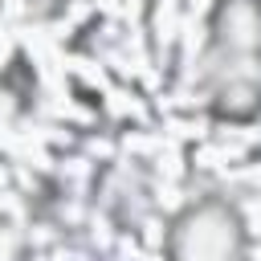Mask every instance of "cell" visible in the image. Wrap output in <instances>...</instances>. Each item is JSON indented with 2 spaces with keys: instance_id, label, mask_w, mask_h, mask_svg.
Listing matches in <instances>:
<instances>
[{
  "instance_id": "obj_2",
  "label": "cell",
  "mask_w": 261,
  "mask_h": 261,
  "mask_svg": "<svg viewBox=\"0 0 261 261\" xmlns=\"http://www.w3.org/2000/svg\"><path fill=\"white\" fill-rule=\"evenodd\" d=\"M212 37L224 53L257 57L261 53V0H216Z\"/></svg>"
},
{
  "instance_id": "obj_3",
  "label": "cell",
  "mask_w": 261,
  "mask_h": 261,
  "mask_svg": "<svg viewBox=\"0 0 261 261\" xmlns=\"http://www.w3.org/2000/svg\"><path fill=\"white\" fill-rule=\"evenodd\" d=\"M57 4H61V0H53V8H57Z\"/></svg>"
},
{
  "instance_id": "obj_1",
  "label": "cell",
  "mask_w": 261,
  "mask_h": 261,
  "mask_svg": "<svg viewBox=\"0 0 261 261\" xmlns=\"http://www.w3.org/2000/svg\"><path fill=\"white\" fill-rule=\"evenodd\" d=\"M171 261H245V232L228 204L204 200L188 208L167 232Z\"/></svg>"
}]
</instances>
